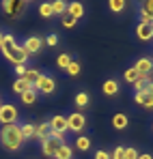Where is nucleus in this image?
<instances>
[{
	"instance_id": "obj_3",
	"label": "nucleus",
	"mask_w": 153,
	"mask_h": 159,
	"mask_svg": "<svg viewBox=\"0 0 153 159\" xmlns=\"http://www.w3.org/2000/svg\"><path fill=\"white\" fill-rule=\"evenodd\" d=\"M88 120L82 112H69L67 114V131L69 133H76V135H82V131L86 129Z\"/></svg>"
},
{
	"instance_id": "obj_40",
	"label": "nucleus",
	"mask_w": 153,
	"mask_h": 159,
	"mask_svg": "<svg viewBox=\"0 0 153 159\" xmlns=\"http://www.w3.org/2000/svg\"><path fill=\"white\" fill-rule=\"evenodd\" d=\"M138 159H153V155H151V153H140Z\"/></svg>"
},
{
	"instance_id": "obj_34",
	"label": "nucleus",
	"mask_w": 153,
	"mask_h": 159,
	"mask_svg": "<svg viewBox=\"0 0 153 159\" xmlns=\"http://www.w3.org/2000/svg\"><path fill=\"white\" fill-rule=\"evenodd\" d=\"M140 11H145V13H149L153 17V0H145L142 4H140Z\"/></svg>"
},
{
	"instance_id": "obj_1",
	"label": "nucleus",
	"mask_w": 153,
	"mask_h": 159,
	"mask_svg": "<svg viewBox=\"0 0 153 159\" xmlns=\"http://www.w3.org/2000/svg\"><path fill=\"white\" fill-rule=\"evenodd\" d=\"M0 146L9 153H15L24 146V135H22V127L17 125H4L0 129Z\"/></svg>"
},
{
	"instance_id": "obj_7",
	"label": "nucleus",
	"mask_w": 153,
	"mask_h": 159,
	"mask_svg": "<svg viewBox=\"0 0 153 159\" xmlns=\"http://www.w3.org/2000/svg\"><path fill=\"white\" fill-rule=\"evenodd\" d=\"M43 45H45V43H43V39H41V37H37V34H32V37H26L24 41H22V48H24V52L28 54V56H35V54H39Z\"/></svg>"
},
{
	"instance_id": "obj_39",
	"label": "nucleus",
	"mask_w": 153,
	"mask_h": 159,
	"mask_svg": "<svg viewBox=\"0 0 153 159\" xmlns=\"http://www.w3.org/2000/svg\"><path fill=\"white\" fill-rule=\"evenodd\" d=\"M142 107H145V110H153V97H145Z\"/></svg>"
},
{
	"instance_id": "obj_13",
	"label": "nucleus",
	"mask_w": 153,
	"mask_h": 159,
	"mask_svg": "<svg viewBox=\"0 0 153 159\" xmlns=\"http://www.w3.org/2000/svg\"><path fill=\"white\" fill-rule=\"evenodd\" d=\"M67 15H71L74 20L80 22V20L84 17V4H82V2H69V4H67Z\"/></svg>"
},
{
	"instance_id": "obj_12",
	"label": "nucleus",
	"mask_w": 153,
	"mask_h": 159,
	"mask_svg": "<svg viewBox=\"0 0 153 159\" xmlns=\"http://www.w3.org/2000/svg\"><path fill=\"white\" fill-rule=\"evenodd\" d=\"M110 125L114 127V131H125V129L129 127L127 114H114V116H112V120H110Z\"/></svg>"
},
{
	"instance_id": "obj_25",
	"label": "nucleus",
	"mask_w": 153,
	"mask_h": 159,
	"mask_svg": "<svg viewBox=\"0 0 153 159\" xmlns=\"http://www.w3.org/2000/svg\"><path fill=\"white\" fill-rule=\"evenodd\" d=\"M138 78H140V75H138V71H136L134 67H129V69H125V71H123V80H125L127 84H134Z\"/></svg>"
},
{
	"instance_id": "obj_44",
	"label": "nucleus",
	"mask_w": 153,
	"mask_h": 159,
	"mask_svg": "<svg viewBox=\"0 0 153 159\" xmlns=\"http://www.w3.org/2000/svg\"><path fill=\"white\" fill-rule=\"evenodd\" d=\"M151 129H153V125H151Z\"/></svg>"
},
{
	"instance_id": "obj_11",
	"label": "nucleus",
	"mask_w": 153,
	"mask_h": 159,
	"mask_svg": "<svg viewBox=\"0 0 153 159\" xmlns=\"http://www.w3.org/2000/svg\"><path fill=\"white\" fill-rule=\"evenodd\" d=\"M136 39L138 41H145V43L153 41V28L147 26V24H138L136 26Z\"/></svg>"
},
{
	"instance_id": "obj_29",
	"label": "nucleus",
	"mask_w": 153,
	"mask_h": 159,
	"mask_svg": "<svg viewBox=\"0 0 153 159\" xmlns=\"http://www.w3.org/2000/svg\"><path fill=\"white\" fill-rule=\"evenodd\" d=\"M60 24H63V28H67V30H71V28H76L78 20H74L71 15H67V13H65V15L60 17Z\"/></svg>"
},
{
	"instance_id": "obj_4",
	"label": "nucleus",
	"mask_w": 153,
	"mask_h": 159,
	"mask_svg": "<svg viewBox=\"0 0 153 159\" xmlns=\"http://www.w3.org/2000/svg\"><path fill=\"white\" fill-rule=\"evenodd\" d=\"M20 120V110L13 103H2L0 106V125H17Z\"/></svg>"
},
{
	"instance_id": "obj_36",
	"label": "nucleus",
	"mask_w": 153,
	"mask_h": 159,
	"mask_svg": "<svg viewBox=\"0 0 153 159\" xmlns=\"http://www.w3.org/2000/svg\"><path fill=\"white\" fill-rule=\"evenodd\" d=\"M93 159H110V153L103 151V148H97V153H95V157H93Z\"/></svg>"
},
{
	"instance_id": "obj_33",
	"label": "nucleus",
	"mask_w": 153,
	"mask_h": 159,
	"mask_svg": "<svg viewBox=\"0 0 153 159\" xmlns=\"http://www.w3.org/2000/svg\"><path fill=\"white\" fill-rule=\"evenodd\" d=\"M138 148H134V146H125V159H138Z\"/></svg>"
},
{
	"instance_id": "obj_23",
	"label": "nucleus",
	"mask_w": 153,
	"mask_h": 159,
	"mask_svg": "<svg viewBox=\"0 0 153 159\" xmlns=\"http://www.w3.org/2000/svg\"><path fill=\"white\" fill-rule=\"evenodd\" d=\"M108 9L114 11V13H123V11L127 9V2H125V0H110V2H108Z\"/></svg>"
},
{
	"instance_id": "obj_41",
	"label": "nucleus",
	"mask_w": 153,
	"mask_h": 159,
	"mask_svg": "<svg viewBox=\"0 0 153 159\" xmlns=\"http://www.w3.org/2000/svg\"><path fill=\"white\" fill-rule=\"evenodd\" d=\"M2 39H4V32L0 30V48H2Z\"/></svg>"
},
{
	"instance_id": "obj_14",
	"label": "nucleus",
	"mask_w": 153,
	"mask_h": 159,
	"mask_svg": "<svg viewBox=\"0 0 153 159\" xmlns=\"http://www.w3.org/2000/svg\"><path fill=\"white\" fill-rule=\"evenodd\" d=\"M76 148L80 153H86V151H91L93 148V142H91V138L88 135H76Z\"/></svg>"
},
{
	"instance_id": "obj_10",
	"label": "nucleus",
	"mask_w": 153,
	"mask_h": 159,
	"mask_svg": "<svg viewBox=\"0 0 153 159\" xmlns=\"http://www.w3.org/2000/svg\"><path fill=\"white\" fill-rule=\"evenodd\" d=\"M119 90H121L119 80H114V78L106 80V82L102 84V93L106 95V97H114V95H119Z\"/></svg>"
},
{
	"instance_id": "obj_26",
	"label": "nucleus",
	"mask_w": 153,
	"mask_h": 159,
	"mask_svg": "<svg viewBox=\"0 0 153 159\" xmlns=\"http://www.w3.org/2000/svg\"><path fill=\"white\" fill-rule=\"evenodd\" d=\"M80 71H82V65H80V60H71V65L67 67V75L76 78V75H80Z\"/></svg>"
},
{
	"instance_id": "obj_18",
	"label": "nucleus",
	"mask_w": 153,
	"mask_h": 159,
	"mask_svg": "<svg viewBox=\"0 0 153 159\" xmlns=\"http://www.w3.org/2000/svg\"><path fill=\"white\" fill-rule=\"evenodd\" d=\"M20 101H22L24 106H32V103L37 101V90H35V88H28L26 93L20 95Z\"/></svg>"
},
{
	"instance_id": "obj_17",
	"label": "nucleus",
	"mask_w": 153,
	"mask_h": 159,
	"mask_svg": "<svg viewBox=\"0 0 153 159\" xmlns=\"http://www.w3.org/2000/svg\"><path fill=\"white\" fill-rule=\"evenodd\" d=\"M54 159H74V148L65 142V144H60V148L56 151V157Z\"/></svg>"
},
{
	"instance_id": "obj_38",
	"label": "nucleus",
	"mask_w": 153,
	"mask_h": 159,
	"mask_svg": "<svg viewBox=\"0 0 153 159\" xmlns=\"http://www.w3.org/2000/svg\"><path fill=\"white\" fill-rule=\"evenodd\" d=\"M145 97H147L145 93H134V101H136L138 106H142V101H145Z\"/></svg>"
},
{
	"instance_id": "obj_21",
	"label": "nucleus",
	"mask_w": 153,
	"mask_h": 159,
	"mask_svg": "<svg viewBox=\"0 0 153 159\" xmlns=\"http://www.w3.org/2000/svg\"><path fill=\"white\" fill-rule=\"evenodd\" d=\"M71 54H67V52H63L58 58H56V65H58V69H63V71H67V67L71 65Z\"/></svg>"
},
{
	"instance_id": "obj_37",
	"label": "nucleus",
	"mask_w": 153,
	"mask_h": 159,
	"mask_svg": "<svg viewBox=\"0 0 153 159\" xmlns=\"http://www.w3.org/2000/svg\"><path fill=\"white\" fill-rule=\"evenodd\" d=\"M147 97H153V80H149L147 82V86H145V90H142Z\"/></svg>"
},
{
	"instance_id": "obj_6",
	"label": "nucleus",
	"mask_w": 153,
	"mask_h": 159,
	"mask_svg": "<svg viewBox=\"0 0 153 159\" xmlns=\"http://www.w3.org/2000/svg\"><path fill=\"white\" fill-rule=\"evenodd\" d=\"M26 4L28 2H24V0H2L0 2V7H2V11L7 13V15H11V17H20L22 15V9H26Z\"/></svg>"
},
{
	"instance_id": "obj_42",
	"label": "nucleus",
	"mask_w": 153,
	"mask_h": 159,
	"mask_svg": "<svg viewBox=\"0 0 153 159\" xmlns=\"http://www.w3.org/2000/svg\"><path fill=\"white\" fill-rule=\"evenodd\" d=\"M0 106H2V97H0Z\"/></svg>"
},
{
	"instance_id": "obj_31",
	"label": "nucleus",
	"mask_w": 153,
	"mask_h": 159,
	"mask_svg": "<svg viewBox=\"0 0 153 159\" xmlns=\"http://www.w3.org/2000/svg\"><path fill=\"white\" fill-rule=\"evenodd\" d=\"M153 17L149 13H145V11H138V24H147V26H151Z\"/></svg>"
},
{
	"instance_id": "obj_30",
	"label": "nucleus",
	"mask_w": 153,
	"mask_h": 159,
	"mask_svg": "<svg viewBox=\"0 0 153 159\" xmlns=\"http://www.w3.org/2000/svg\"><path fill=\"white\" fill-rule=\"evenodd\" d=\"M110 159H125V146H114V151L110 153Z\"/></svg>"
},
{
	"instance_id": "obj_8",
	"label": "nucleus",
	"mask_w": 153,
	"mask_h": 159,
	"mask_svg": "<svg viewBox=\"0 0 153 159\" xmlns=\"http://www.w3.org/2000/svg\"><path fill=\"white\" fill-rule=\"evenodd\" d=\"M60 144H65V142H60V140H56V138H45L43 142H41V153H43V157L48 159H54L56 157V151L60 148Z\"/></svg>"
},
{
	"instance_id": "obj_35",
	"label": "nucleus",
	"mask_w": 153,
	"mask_h": 159,
	"mask_svg": "<svg viewBox=\"0 0 153 159\" xmlns=\"http://www.w3.org/2000/svg\"><path fill=\"white\" fill-rule=\"evenodd\" d=\"M26 71H28V65H17V67H15V75H17V78H24Z\"/></svg>"
},
{
	"instance_id": "obj_19",
	"label": "nucleus",
	"mask_w": 153,
	"mask_h": 159,
	"mask_svg": "<svg viewBox=\"0 0 153 159\" xmlns=\"http://www.w3.org/2000/svg\"><path fill=\"white\" fill-rule=\"evenodd\" d=\"M11 88H13V93H15V95H22V93H26L28 88H32V84H28V82L22 80V78H17L15 82H13V86H11Z\"/></svg>"
},
{
	"instance_id": "obj_32",
	"label": "nucleus",
	"mask_w": 153,
	"mask_h": 159,
	"mask_svg": "<svg viewBox=\"0 0 153 159\" xmlns=\"http://www.w3.org/2000/svg\"><path fill=\"white\" fill-rule=\"evenodd\" d=\"M43 43H45L48 48H56V45H58V34H54V32H52V34H48Z\"/></svg>"
},
{
	"instance_id": "obj_28",
	"label": "nucleus",
	"mask_w": 153,
	"mask_h": 159,
	"mask_svg": "<svg viewBox=\"0 0 153 159\" xmlns=\"http://www.w3.org/2000/svg\"><path fill=\"white\" fill-rule=\"evenodd\" d=\"M39 75H41V71H39V69H28V71H26V75L22 80H26L28 84H35V82L39 80Z\"/></svg>"
},
{
	"instance_id": "obj_43",
	"label": "nucleus",
	"mask_w": 153,
	"mask_h": 159,
	"mask_svg": "<svg viewBox=\"0 0 153 159\" xmlns=\"http://www.w3.org/2000/svg\"><path fill=\"white\" fill-rule=\"evenodd\" d=\"M151 28H153V22H151Z\"/></svg>"
},
{
	"instance_id": "obj_27",
	"label": "nucleus",
	"mask_w": 153,
	"mask_h": 159,
	"mask_svg": "<svg viewBox=\"0 0 153 159\" xmlns=\"http://www.w3.org/2000/svg\"><path fill=\"white\" fill-rule=\"evenodd\" d=\"M149 80H153V78H145V75H140V78L136 80V82H134V84H131V86H134V93H142V90H145V86H147V82H149Z\"/></svg>"
},
{
	"instance_id": "obj_20",
	"label": "nucleus",
	"mask_w": 153,
	"mask_h": 159,
	"mask_svg": "<svg viewBox=\"0 0 153 159\" xmlns=\"http://www.w3.org/2000/svg\"><path fill=\"white\" fill-rule=\"evenodd\" d=\"M50 4H52L54 15H60V17H63V15L67 13V4H69V2H65V0H54V2H50Z\"/></svg>"
},
{
	"instance_id": "obj_22",
	"label": "nucleus",
	"mask_w": 153,
	"mask_h": 159,
	"mask_svg": "<svg viewBox=\"0 0 153 159\" xmlns=\"http://www.w3.org/2000/svg\"><path fill=\"white\" fill-rule=\"evenodd\" d=\"M20 127H22V135H24V140H32V138H35V129H37V125H32V123H22Z\"/></svg>"
},
{
	"instance_id": "obj_16",
	"label": "nucleus",
	"mask_w": 153,
	"mask_h": 159,
	"mask_svg": "<svg viewBox=\"0 0 153 159\" xmlns=\"http://www.w3.org/2000/svg\"><path fill=\"white\" fill-rule=\"evenodd\" d=\"M74 103H76L78 112H80V110H84V107H88V103H91V95H88V93H84V90H80V93L76 95V99H74Z\"/></svg>"
},
{
	"instance_id": "obj_9",
	"label": "nucleus",
	"mask_w": 153,
	"mask_h": 159,
	"mask_svg": "<svg viewBox=\"0 0 153 159\" xmlns=\"http://www.w3.org/2000/svg\"><path fill=\"white\" fill-rule=\"evenodd\" d=\"M134 69L138 71V75L151 78V73H153V58L151 56H140V58L134 62Z\"/></svg>"
},
{
	"instance_id": "obj_2",
	"label": "nucleus",
	"mask_w": 153,
	"mask_h": 159,
	"mask_svg": "<svg viewBox=\"0 0 153 159\" xmlns=\"http://www.w3.org/2000/svg\"><path fill=\"white\" fill-rule=\"evenodd\" d=\"M0 52H2V56H4L13 67H17V65H26V62H28V54H26L24 48L17 45V43H2Z\"/></svg>"
},
{
	"instance_id": "obj_15",
	"label": "nucleus",
	"mask_w": 153,
	"mask_h": 159,
	"mask_svg": "<svg viewBox=\"0 0 153 159\" xmlns=\"http://www.w3.org/2000/svg\"><path fill=\"white\" fill-rule=\"evenodd\" d=\"M45 138H50V123H48V120H45V123H39L37 129H35V140L43 142Z\"/></svg>"
},
{
	"instance_id": "obj_24",
	"label": "nucleus",
	"mask_w": 153,
	"mask_h": 159,
	"mask_svg": "<svg viewBox=\"0 0 153 159\" xmlns=\"http://www.w3.org/2000/svg\"><path fill=\"white\" fill-rule=\"evenodd\" d=\"M39 15H41V17H45V20L54 17V11H52V4H50V2H41V4H39Z\"/></svg>"
},
{
	"instance_id": "obj_5",
	"label": "nucleus",
	"mask_w": 153,
	"mask_h": 159,
	"mask_svg": "<svg viewBox=\"0 0 153 159\" xmlns=\"http://www.w3.org/2000/svg\"><path fill=\"white\" fill-rule=\"evenodd\" d=\"M32 88L37 90V95H39V93H41V95H52V93L56 90V80H54V75H50V73H41L39 80L32 84Z\"/></svg>"
}]
</instances>
